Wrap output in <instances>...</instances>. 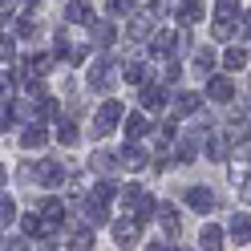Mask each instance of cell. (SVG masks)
<instances>
[{
	"label": "cell",
	"instance_id": "cell-1",
	"mask_svg": "<svg viewBox=\"0 0 251 251\" xmlns=\"http://www.w3.org/2000/svg\"><path fill=\"white\" fill-rule=\"evenodd\" d=\"M118 199V191H114V182H98L89 191V199H85V223H93V227H101L105 219H109V202Z\"/></svg>",
	"mask_w": 251,
	"mask_h": 251
},
{
	"label": "cell",
	"instance_id": "cell-19",
	"mask_svg": "<svg viewBox=\"0 0 251 251\" xmlns=\"http://www.w3.org/2000/svg\"><path fill=\"white\" fill-rule=\"evenodd\" d=\"M243 33V25L235 21V17H215V41H231V37H239Z\"/></svg>",
	"mask_w": 251,
	"mask_h": 251
},
{
	"label": "cell",
	"instance_id": "cell-14",
	"mask_svg": "<svg viewBox=\"0 0 251 251\" xmlns=\"http://www.w3.org/2000/svg\"><path fill=\"white\" fill-rule=\"evenodd\" d=\"M227 154H231V138L227 134H211L207 138V158L211 162H227Z\"/></svg>",
	"mask_w": 251,
	"mask_h": 251
},
{
	"label": "cell",
	"instance_id": "cell-9",
	"mask_svg": "<svg viewBox=\"0 0 251 251\" xmlns=\"http://www.w3.org/2000/svg\"><path fill=\"white\" fill-rule=\"evenodd\" d=\"M195 109H199V93H191V89L175 93V101H170V118H191Z\"/></svg>",
	"mask_w": 251,
	"mask_h": 251
},
{
	"label": "cell",
	"instance_id": "cell-20",
	"mask_svg": "<svg viewBox=\"0 0 251 251\" xmlns=\"http://www.w3.org/2000/svg\"><path fill=\"white\" fill-rule=\"evenodd\" d=\"M175 17H178V25H186V28H191V25L202 17V4H199V0H182V4L175 8Z\"/></svg>",
	"mask_w": 251,
	"mask_h": 251
},
{
	"label": "cell",
	"instance_id": "cell-29",
	"mask_svg": "<svg viewBox=\"0 0 251 251\" xmlns=\"http://www.w3.org/2000/svg\"><path fill=\"white\" fill-rule=\"evenodd\" d=\"M122 77H126V81H130V85H146V69H142V61H126Z\"/></svg>",
	"mask_w": 251,
	"mask_h": 251
},
{
	"label": "cell",
	"instance_id": "cell-27",
	"mask_svg": "<svg viewBox=\"0 0 251 251\" xmlns=\"http://www.w3.org/2000/svg\"><path fill=\"white\" fill-rule=\"evenodd\" d=\"M202 251H223V231L219 227H202Z\"/></svg>",
	"mask_w": 251,
	"mask_h": 251
},
{
	"label": "cell",
	"instance_id": "cell-4",
	"mask_svg": "<svg viewBox=\"0 0 251 251\" xmlns=\"http://www.w3.org/2000/svg\"><path fill=\"white\" fill-rule=\"evenodd\" d=\"M150 45H154V53H158V57H175V49L191 45V33H170V28H158Z\"/></svg>",
	"mask_w": 251,
	"mask_h": 251
},
{
	"label": "cell",
	"instance_id": "cell-25",
	"mask_svg": "<svg viewBox=\"0 0 251 251\" xmlns=\"http://www.w3.org/2000/svg\"><path fill=\"white\" fill-rule=\"evenodd\" d=\"M142 134H150L146 118H142V114H130V118H126V138H130V142H138Z\"/></svg>",
	"mask_w": 251,
	"mask_h": 251
},
{
	"label": "cell",
	"instance_id": "cell-5",
	"mask_svg": "<svg viewBox=\"0 0 251 251\" xmlns=\"http://www.w3.org/2000/svg\"><path fill=\"white\" fill-rule=\"evenodd\" d=\"M33 178H37L41 186H49V191H53V186H61V182H65V166H61V162H53V158L33 162Z\"/></svg>",
	"mask_w": 251,
	"mask_h": 251
},
{
	"label": "cell",
	"instance_id": "cell-2",
	"mask_svg": "<svg viewBox=\"0 0 251 251\" xmlns=\"http://www.w3.org/2000/svg\"><path fill=\"white\" fill-rule=\"evenodd\" d=\"M118 199H122V211L130 215L134 223H146V219L154 215V199L142 191V186H122V195H118Z\"/></svg>",
	"mask_w": 251,
	"mask_h": 251
},
{
	"label": "cell",
	"instance_id": "cell-45",
	"mask_svg": "<svg viewBox=\"0 0 251 251\" xmlns=\"http://www.w3.org/2000/svg\"><path fill=\"white\" fill-rule=\"evenodd\" d=\"M21 4H25V8H33V4H37V0H21Z\"/></svg>",
	"mask_w": 251,
	"mask_h": 251
},
{
	"label": "cell",
	"instance_id": "cell-6",
	"mask_svg": "<svg viewBox=\"0 0 251 251\" xmlns=\"http://www.w3.org/2000/svg\"><path fill=\"white\" fill-rule=\"evenodd\" d=\"M182 199H186V207H191V211H199V215H207V211H215V202H219L211 186H191V191H186Z\"/></svg>",
	"mask_w": 251,
	"mask_h": 251
},
{
	"label": "cell",
	"instance_id": "cell-30",
	"mask_svg": "<svg viewBox=\"0 0 251 251\" xmlns=\"http://www.w3.org/2000/svg\"><path fill=\"white\" fill-rule=\"evenodd\" d=\"M57 142H65V146L77 142V126H73L69 118H61V122H57Z\"/></svg>",
	"mask_w": 251,
	"mask_h": 251
},
{
	"label": "cell",
	"instance_id": "cell-47",
	"mask_svg": "<svg viewBox=\"0 0 251 251\" xmlns=\"http://www.w3.org/2000/svg\"><path fill=\"white\" fill-rule=\"evenodd\" d=\"M0 186H4V166H0Z\"/></svg>",
	"mask_w": 251,
	"mask_h": 251
},
{
	"label": "cell",
	"instance_id": "cell-13",
	"mask_svg": "<svg viewBox=\"0 0 251 251\" xmlns=\"http://www.w3.org/2000/svg\"><path fill=\"white\" fill-rule=\"evenodd\" d=\"M65 21H73V25H93V4H89V0H69Z\"/></svg>",
	"mask_w": 251,
	"mask_h": 251
},
{
	"label": "cell",
	"instance_id": "cell-15",
	"mask_svg": "<svg viewBox=\"0 0 251 251\" xmlns=\"http://www.w3.org/2000/svg\"><path fill=\"white\" fill-rule=\"evenodd\" d=\"M158 219H162V231H166V239H178V235H182V223H178V211L170 207V202H162V207H158Z\"/></svg>",
	"mask_w": 251,
	"mask_h": 251
},
{
	"label": "cell",
	"instance_id": "cell-44",
	"mask_svg": "<svg viewBox=\"0 0 251 251\" xmlns=\"http://www.w3.org/2000/svg\"><path fill=\"white\" fill-rule=\"evenodd\" d=\"M8 4H21V0H0V8H8Z\"/></svg>",
	"mask_w": 251,
	"mask_h": 251
},
{
	"label": "cell",
	"instance_id": "cell-35",
	"mask_svg": "<svg viewBox=\"0 0 251 251\" xmlns=\"http://www.w3.org/2000/svg\"><path fill=\"white\" fill-rule=\"evenodd\" d=\"M73 247L77 251H93V231H77L73 235Z\"/></svg>",
	"mask_w": 251,
	"mask_h": 251
},
{
	"label": "cell",
	"instance_id": "cell-46",
	"mask_svg": "<svg viewBox=\"0 0 251 251\" xmlns=\"http://www.w3.org/2000/svg\"><path fill=\"white\" fill-rule=\"evenodd\" d=\"M142 4H154V8H158V0H142Z\"/></svg>",
	"mask_w": 251,
	"mask_h": 251
},
{
	"label": "cell",
	"instance_id": "cell-24",
	"mask_svg": "<svg viewBox=\"0 0 251 251\" xmlns=\"http://www.w3.org/2000/svg\"><path fill=\"white\" fill-rule=\"evenodd\" d=\"M41 219H45V227H57L61 219H65V207H61V199H45V211H41Z\"/></svg>",
	"mask_w": 251,
	"mask_h": 251
},
{
	"label": "cell",
	"instance_id": "cell-22",
	"mask_svg": "<svg viewBox=\"0 0 251 251\" xmlns=\"http://www.w3.org/2000/svg\"><path fill=\"white\" fill-rule=\"evenodd\" d=\"M89 41L98 45V49H109V45H114V25H109V21L93 25V28H89Z\"/></svg>",
	"mask_w": 251,
	"mask_h": 251
},
{
	"label": "cell",
	"instance_id": "cell-34",
	"mask_svg": "<svg viewBox=\"0 0 251 251\" xmlns=\"http://www.w3.org/2000/svg\"><path fill=\"white\" fill-rule=\"evenodd\" d=\"M12 57H17V49H12V37H0V65H12Z\"/></svg>",
	"mask_w": 251,
	"mask_h": 251
},
{
	"label": "cell",
	"instance_id": "cell-41",
	"mask_svg": "<svg viewBox=\"0 0 251 251\" xmlns=\"http://www.w3.org/2000/svg\"><path fill=\"white\" fill-rule=\"evenodd\" d=\"M243 202H251V178L243 182Z\"/></svg>",
	"mask_w": 251,
	"mask_h": 251
},
{
	"label": "cell",
	"instance_id": "cell-23",
	"mask_svg": "<svg viewBox=\"0 0 251 251\" xmlns=\"http://www.w3.org/2000/svg\"><path fill=\"white\" fill-rule=\"evenodd\" d=\"M231 239L235 243H251V215H235L231 219Z\"/></svg>",
	"mask_w": 251,
	"mask_h": 251
},
{
	"label": "cell",
	"instance_id": "cell-10",
	"mask_svg": "<svg viewBox=\"0 0 251 251\" xmlns=\"http://www.w3.org/2000/svg\"><path fill=\"white\" fill-rule=\"evenodd\" d=\"M45 142H49V130H45L41 122H33V126H25V130H21V146L25 150H41Z\"/></svg>",
	"mask_w": 251,
	"mask_h": 251
},
{
	"label": "cell",
	"instance_id": "cell-7",
	"mask_svg": "<svg viewBox=\"0 0 251 251\" xmlns=\"http://www.w3.org/2000/svg\"><path fill=\"white\" fill-rule=\"evenodd\" d=\"M109 85H114V65H109V61H93V65H89V89L93 93H105Z\"/></svg>",
	"mask_w": 251,
	"mask_h": 251
},
{
	"label": "cell",
	"instance_id": "cell-18",
	"mask_svg": "<svg viewBox=\"0 0 251 251\" xmlns=\"http://www.w3.org/2000/svg\"><path fill=\"white\" fill-rule=\"evenodd\" d=\"M118 158H122V166H126V170H146V162H150V158H146V154L138 150L134 142H130V146H122Z\"/></svg>",
	"mask_w": 251,
	"mask_h": 251
},
{
	"label": "cell",
	"instance_id": "cell-8",
	"mask_svg": "<svg viewBox=\"0 0 251 251\" xmlns=\"http://www.w3.org/2000/svg\"><path fill=\"white\" fill-rule=\"evenodd\" d=\"M207 98H211V101H219V105H227V101L235 98L231 77H211V81H207Z\"/></svg>",
	"mask_w": 251,
	"mask_h": 251
},
{
	"label": "cell",
	"instance_id": "cell-32",
	"mask_svg": "<svg viewBox=\"0 0 251 251\" xmlns=\"http://www.w3.org/2000/svg\"><path fill=\"white\" fill-rule=\"evenodd\" d=\"M12 219H17V202H12V199H0V227H8Z\"/></svg>",
	"mask_w": 251,
	"mask_h": 251
},
{
	"label": "cell",
	"instance_id": "cell-39",
	"mask_svg": "<svg viewBox=\"0 0 251 251\" xmlns=\"http://www.w3.org/2000/svg\"><path fill=\"white\" fill-rule=\"evenodd\" d=\"M12 126V109H8V101H0V130H8Z\"/></svg>",
	"mask_w": 251,
	"mask_h": 251
},
{
	"label": "cell",
	"instance_id": "cell-26",
	"mask_svg": "<svg viewBox=\"0 0 251 251\" xmlns=\"http://www.w3.org/2000/svg\"><path fill=\"white\" fill-rule=\"evenodd\" d=\"M199 134V130H195ZM195 134H186V138H178V146H175V158L178 162H191L195 158V150H199V142H195Z\"/></svg>",
	"mask_w": 251,
	"mask_h": 251
},
{
	"label": "cell",
	"instance_id": "cell-37",
	"mask_svg": "<svg viewBox=\"0 0 251 251\" xmlns=\"http://www.w3.org/2000/svg\"><path fill=\"white\" fill-rule=\"evenodd\" d=\"M0 101H12V77L0 73Z\"/></svg>",
	"mask_w": 251,
	"mask_h": 251
},
{
	"label": "cell",
	"instance_id": "cell-11",
	"mask_svg": "<svg viewBox=\"0 0 251 251\" xmlns=\"http://www.w3.org/2000/svg\"><path fill=\"white\" fill-rule=\"evenodd\" d=\"M89 166L98 170L101 178H114L118 170H122V158H114V154H105V150H98V154H93V158H89Z\"/></svg>",
	"mask_w": 251,
	"mask_h": 251
},
{
	"label": "cell",
	"instance_id": "cell-38",
	"mask_svg": "<svg viewBox=\"0 0 251 251\" xmlns=\"http://www.w3.org/2000/svg\"><path fill=\"white\" fill-rule=\"evenodd\" d=\"M17 37H25V41L37 37V25H33V21H21V25H17Z\"/></svg>",
	"mask_w": 251,
	"mask_h": 251
},
{
	"label": "cell",
	"instance_id": "cell-16",
	"mask_svg": "<svg viewBox=\"0 0 251 251\" xmlns=\"http://www.w3.org/2000/svg\"><path fill=\"white\" fill-rule=\"evenodd\" d=\"M247 178H251V150H239V154H235V162H231V182L243 186Z\"/></svg>",
	"mask_w": 251,
	"mask_h": 251
},
{
	"label": "cell",
	"instance_id": "cell-28",
	"mask_svg": "<svg viewBox=\"0 0 251 251\" xmlns=\"http://www.w3.org/2000/svg\"><path fill=\"white\" fill-rule=\"evenodd\" d=\"M223 65H227L231 73H239V69H247V49H239V45H235V49H227V57H223Z\"/></svg>",
	"mask_w": 251,
	"mask_h": 251
},
{
	"label": "cell",
	"instance_id": "cell-33",
	"mask_svg": "<svg viewBox=\"0 0 251 251\" xmlns=\"http://www.w3.org/2000/svg\"><path fill=\"white\" fill-rule=\"evenodd\" d=\"M215 17H239V0H219V4H215Z\"/></svg>",
	"mask_w": 251,
	"mask_h": 251
},
{
	"label": "cell",
	"instance_id": "cell-17",
	"mask_svg": "<svg viewBox=\"0 0 251 251\" xmlns=\"http://www.w3.org/2000/svg\"><path fill=\"white\" fill-rule=\"evenodd\" d=\"M114 243H118L122 251L138 243V223H134V219H126V223H114Z\"/></svg>",
	"mask_w": 251,
	"mask_h": 251
},
{
	"label": "cell",
	"instance_id": "cell-21",
	"mask_svg": "<svg viewBox=\"0 0 251 251\" xmlns=\"http://www.w3.org/2000/svg\"><path fill=\"white\" fill-rule=\"evenodd\" d=\"M150 28H154V12H142V17H134V21H130V41H146V37H150Z\"/></svg>",
	"mask_w": 251,
	"mask_h": 251
},
{
	"label": "cell",
	"instance_id": "cell-40",
	"mask_svg": "<svg viewBox=\"0 0 251 251\" xmlns=\"http://www.w3.org/2000/svg\"><path fill=\"white\" fill-rule=\"evenodd\" d=\"M4 251H28V243L17 235V239H8V243H4Z\"/></svg>",
	"mask_w": 251,
	"mask_h": 251
},
{
	"label": "cell",
	"instance_id": "cell-12",
	"mask_svg": "<svg viewBox=\"0 0 251 251\" xmlns=\"http://www.w3.org/2000/svg\"><path fill=\"white\" fill-rule=\"evenodd\" d=\"M142 105H146V109H166V105H170V101H166V89H162L158 81H146V85H142Z\"/></svg>",
	"mask_w": 251,
	"mask_h": 251
},
{
	"label": "cell",
	"instance_id": "cell-43",
	"mask_svg": "<svg viewBox=\"0 0 251 251\" xmlns=\"http://www.w3.org/2000/svg\"><path fill=\"white\" fill-rule=\"evenodd\" d=\"M243 33H251V12H247V17H243Z\"/></svg>",
	"mask_w": 251,
	"mask_h": 251
},
{
	"label": "cell",
	"instance_id": "cell-36",
	"mask_svg": "<svg viewBox=\"0 0 251 251\" xmlns=\"http://www.w3.org/2000/svg\"><path fill=\"white\" fill-rule=\"evenodd\" d=\"M134 0H109V17H126Z\"/></svg>",
	"mask_w": 251,
	"mask_h": 251
},
{
	"label": "cell",
	"instance_id": "cell-42",
	"mask_svg": "<svg viewBox=\"0 0 251 251\" xmlns=\"http://www.w3.org/2000/svg\"><path fill=\"white\" fill-rule=\"evenodd\" d=\"M146 251H170V247H166V243H150Z\"/></svg>",
	"mask_w": 251,
	"mask_h": 251
},
{
	"label": "cell",
	"instance_id": "cell-31",
	"mask_svg": "<svg viewBox=\"0 0 251 251\" xmlns=\"http://www.w3.org/2000/svg\"><path fill=\"white\" fill-rule=\"evenodd\" d=\"M211 69H215V53H211V49H199V57H195V73L211 77Z\"/></svg>",
	"mask_w": 251,
	"mask_h": 251
},
{
	"label": "cell",
	"instance_id": "cell-3",
	"mask_svg": "<svg viewBox=\"0 0 251 251\" xmlns=\"http://www.w3.org/2000/svg\"><path fill=\"white\" fill-rule=\"evenodd\" d=\"M122 122V101L109 98L101 109H98V118H93V138H105V134H114V126Z\"/></svg>",
	"mask_w": 251,
	"mask_h": 251
}]
</instances>
